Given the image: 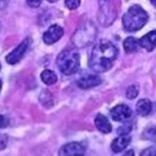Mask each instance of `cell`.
Segmentation results:
<instances>
[{
  "label": "cell",
  "instance_id": "cell-7",
  "mask_svg": "<svg viewBox=\"0 0 156 156\" xmlns=\"http://www.w3.org/2000/svg\"><path fill=\"white\" fill-rule=\"evenodd\" d=\"M62 36H63L62 27L58 24H55V25L50 26L48 30L44 32L42 39H43L44 43L51 45V44H54L57 41H58Z\"/></svg>",
  "mask_w": 156,
  "mask_h": 156
},
{
  "label": "cell",
  "instance_id": "cell-8",
  "mask_svg": "<svg viewBox=\"0 0 156 156\" xmlns=\"http://www.w3.org/2000/svg\"><path fill=\"white\" fill-rule=\"evenodd\" d=\"M110 115L114 121L126 122L131 118L132 110L130 109V107L126 105H118L116 106H114L111 109Z\"/></svg>",
  "mask_w": 156,
  "mask_h": 156
},
{
  "label": "cell",
  "instance_id": "cell-9",
  "mask_svg": "<svg viewBox=\"0 0 156 156\" xmlns=\"http://www.w3.org/2000/svg\"><path fill=\"white\" fill-rule=\"evenodd\" d=\"M85 153V147L81 143L72 142L64 145L59 150L58 154L62 156H74V155H83Z\"/></svg>",
  "mask_w": 156,
  "mask_h": 156
},
{
  "label": "cell",
  "instance_id": "cell-16",
  "mask_svg": "<svg viewBox=\"0 0 156 156\" xmlns=\"http://www.w3.org/2000/svg\"><path fill=\"white\" fill-rule=\"evenodd\" d=\"M40 78H41V80L47 85H52L55 84L58 80V76L56 75V73L52 71V70H44L41 75H40Z\"/></svg>",
  "mask_w": 156,
  "mask_h": 156
},
{
  "label": "cell",
  "instance_id": "cell-29",
  "mask_svg": "<svg viewBox=\"0 0 156 156\" xmlns=\"http://www.w3.org/2000/svg\"><path fill=\"white\" fill-rule=\"evenodd\" d=\"M0 70H1V63H0Z\"/></svg>",
  "mask_w": 156,
  "mask_h": 156
},
{
  "label": "cell",
  "instance_id": "cell-23",
  "mask_svg": "<svg viewBox=\"0 0 156 156\" xmlns=\"http://www.w3.org/2000/svg\"><path fill=\"white\" fill-rule=\"evenodd\" d=\"M26 1H27V4L30 7H32V8H37L42 0H26Z\"/></svg>",
  "mask_w": 156,
  "mask_h": 156
},
{
  "label": "cell",
  "instance_id": "cell-19",
  "mask_svg": "<svg viewBox=\"0 0 156 156\" xmlns=\"http://www.w3.org/2000/svg\"><path fill=\"white\" fill-rule=\"evenodd\" d=\"M80 4V0H65V6L69 10H76L79 8Z\"/></svg>",
  "mask_w": 156,
  "mask_h": 156
},
{
  "label": "cell",
  "instance_id": "cell-12",
  "mask_svg": "<svg viewBox=\"0 0 156 156\" xmlns=\"http://www.w3.org/2000/svg\"><path fill=\"white\" fill-rule=\"evenodd\" d=\"M131 138L128 136V134L126 135H120L119 137L114 139V141L111 143V150L114 152H121L124 150H126V147L130 144Z\"/></svg>",
  "mask_w": 156,
  "mask_h": 156
},
{
  "label": "cell",
  "instance_id": "cell-20",
  "mask_svg": "<svg viewBox=\"0 0 156 156\" xmlns=\"http://www.w3.org/2000/svg\"><path fill=\"white\" fill-rule=\"evenodd\" d=\"M131 130V125H124L117 129V133L119 135H126L128 134Z\"/></svg>",
  "mask_w": 156,
  "mask_h": 156
},
{
  "label": "cell",
  "instance_id": "cell-22",
  "mask_svg": "<svg viewBox=\"0 0 156 156\" xmlns=\"http://www.w3.org/2000/svg\"><path fill=\"white\" fill-rule=\"evenodd\" d=\"M8 144V136L7 135H0V151L4 150Z\"/></svg>",
  "mask_w": 156,
  "mask_h": 156
},
{
  "label": "cell",
  "instance_id": "cell-5",
  "mask_svg": "<svg viewBox=\"0 0 156 156\" xmlns=\"http://www.w3.org/2000/svg\"><path fill=\"white\" fill-rule=\"evenodd\" d=\"M99 1V19L105 27L111 25L116 18V9L113 0H98Z\"/></svg>",
  "mask_w": 156,
  "mask_h": 156
},
{
  "label": "cell",
  "instance_id": "cell-17",
  "mask_svg": "<svg viewBox=\"0 0 156 156\" xmlns=\"http://www.w3.org/2000/svg\"><path fill=\"white\" fill-rule=\"evenodd\" d=\"M142 138L147 141L156 143V126H147V128H145L143 134H142Z\"/></svg>",
  "mask_w": 156,
  "mask_h": 156
},
{
  "label": "cell",
  "instance_id": "cell-24",
  "mask_svg": "<svg viewBox=\"0 0 156 156\" xmlns=\"http://www.w3.org/2000/svg\"><path fill=\"white\" fill-rule=\"evenodd\" d=\"M9 124V121L6 117H4L3 115H0V129H1L2 127H6Z\"/></svg>",
  "mask_w": 156,
  "mask_h": 156
},
{
  "label": "cell",
  "instance_id": "cell-6",
  "mask_svg": "<svg viewBox=\"0 0 156 156\" xmlns=\"http://www.w3.org/2000/svg\"><path fill=\"white\" fill-rule=\"evenodd\" d=\"M31 44V39L30 38H25L23 41L20 42L15 49H13L8 56L6 57V62L11 65L16 64L20 59L23 58L25 53L28 50Z\"/></svg>",
  "mask_w": 156,
  "mask_h": 156
},
{
  "label": "cell",
  "instance_id": "cell-2",
  "mask_svg": "<svg viewBox=\"0 0 156 156\" xmlns=\"http://www.w3.org/2000/svg\"><path fill=\"white\" fill-rule=\"evenodd\" d=\"M148 20L147 12L139 5H133L123 16V26L126 32H136L142 29Z\"/></svg>",
  "mask_w": 156,
  "mask_h": 156
},
{
  "label": "cell",
  "instance_id": "cell-25",
  "mask_svg": "<svg viewBox=\"0 0 156 156\" xmlns=\"http://www.w3.org/2000/svg\"><path fill=\"white\" fill-rule=\"evenodd\" d=\"M9 0H0V10H4L8 6Z\"/></svg>",
  "mask_w": 156,
  "mask_h": 156
},
{
  "label": "cell",
  "instance_id": "cell-1",
  "mask_svg": "<svg viewBox=\"0 0 156 156\" xmlns=\"http://www.w3.org/2000/svg\"><path fill=\"white\" fill-rule=\"evenodd\" d=\"M118 56V50L107 39H101L92 50L89 66L96 73H105L110 70Z\"/></svg>",
  "mask_w": 156,
  "mask_h": 156
},
{
  "label": "cell",
  "instance_id": "cell-26",
  "mask_svg": "<svg viewBox=\"0 0 156 156\" xmlns=\"http://www.w3.org/2000/svg\"><path fill=\"white\" fill-rule=\"evenodd\" d=\"M151 3L156 8V0H151Z\"/></svg>",
  "mask_w": 156,
  "mask_h": 156
},
{
  "label": "cell",
  "instance_id": "cell-28",
  "mask_svg": "<svg viewBox=\"0 0 156 156\" xmlns=\"http://www.w3.org/2000/svg\"><path fill=\"white\" fill-rule=\"evenodd\" d=\"M1 89H2V81L0 80V91H1Z\"/></svg>",
  "mask_w": 156,
  "mask_h": 156
},
{
  "label": "cell",
  "instance_id": "cell-14",
  "mask_svg": "<svg viewBox=\"0 0 156 156\" xmlns=\"http://www.w3.org/2000/svg\"><path fill=\"white\" fill-rule=\"evenodd\" d=\"M152 110V104L150 100L142 99L138 101L136 104V111L141 116H147L151 113Z\"/></svg>",
  "mask_w": 156,
  "mask_h": 156
},
{
  "label": "cell",
  "instance_id": "cell-3",
  "mask_svg": "<svg viewBox=\"0 0 156 156\" xmlns=\"http://www.w3.org/2000/svg\"><path fill=\"white\" fill-rule=\"evenodd\" d=\"M57 66L62 74L71 76L80 68V55L75 50H64L57 58Z\"/></svg>",
  "mask_w": 156,
  "mask_h": 156
},
{
  "label": "cell",
  "instance_id": "cell-4",
  "mask_svg": "<svg viewBox=\"0 0 156 156\" xmlns=\"http://www.w3.org/2000/svg\"><path fill=\"white\" fill-rule=\"evenodd\" d=\"M97 35V28L91 21H86L80 26L78 30L74 33L72 41L78 48H83L89 45L94 41Z\"/></svg>",
  "mask_w": 156,
  "mask_h": 156
},
{
  "label": "cell",
  "instance_id": "cell-27",
  "mask_svg": "<svg viewBox=\"0 0 156 156\" xmlns=\"http://www.w3.org/2000/svg\"><path fill=\"white\" fill-rule=\"evenodd\" d=\"M47 1H49V2H51V3H55V2H58V0H47Z\"/></svg>",
  "mask_w": 156,
  "mask_h": 156
},
{
  "label": "cell",
  "instance_id": "cell-11",
  "mask_svg": "<svg viewBox=\"0 0 156 156\" xmlns=\"http://www.w3.org/2000/svg\"><path fill=\"white\" fill-rule=\"evenodd\" d=\"M139 41L142 48L146 49L147 52L154 50L156 48V30L147 33L139 39Z\"/></svg>",
  "mask_w": 156,
  "mask_h": 156
},
{
  "label": "cell",
  "instance_id": "cell-15",
  "mask_svg": "<svg viewBox=\"0 0 156 156\" xmlns=\"http://www.w3.org/2000/svg\"><path fill=\"white\" fill-rule=\"evenodd\" d=\"M139 47H141L140 45V41L139 39L135 38L133 37H128L125 39L124 41V49L126 51V53H134L138 51Z\"/></svg>",
  "mask_w": 156,
  "mask_h": 156
},
{
  "label": "cell",
  "instance_id": "cell-13",
  "mask_svg": "<svg viewBox=\"0 0 156 156\" xmlns=\"http://www.w3.org/2000/svg\"><path fill=\"white\" fill-rule=\"evenodd\" d=\"M95 126H96L99 131L105 134L109 133L112 130V126L109 120L103 114H98L96 116V118H95Z\"/></svg>",
  "mask_w": 156,
  "mask_h": 156
},
{
  "label": "cell",
  "instance_id": "cell-18",
  "mask_svg": "<svg viewBox=\"0 0 156 156\" xmlns=\"http://www.w3.org/2000/svg\"><path fill=\"white\" fill-rule=\"evenodd\" d=\"M139 94V87L138 85L136 84H133V85H130L129 87L126 89V98L129 99V100H133L135 99Z\"/></svg>",
  "mask_w": 156,
  "mask_h": 156
},
{
  "label": "cell",
  "instance_id": "cell-10",
  "mask_svg": "<svg viewBox=\"0 0 156 156\" xmlns=\"http://www.w3.org/2000/svg\"><path fill=\"white\" fill-rule=\"evenodd\" d=\"M101 83V79L98 75H87L78 80V86L81 89H89Z\"/></svg>",
  "mask_w": 156,
  "mask_h": 156
},
{
  "label": "cell",
  "instance_id": "cell-21",
  "mask_svg": "<svg viewBox=\"0 0 156 156\" xmlns=\"http://www.w3.org/2000/svg\"><path fill=\"white\" fill-rule=\"evenodd\" d=\"M141 155H147V156H156V147H147L145 151L141 152Z\"/></svg>",
  "mask_w": 156,
  "mask_h": 156
}]
</instances>
